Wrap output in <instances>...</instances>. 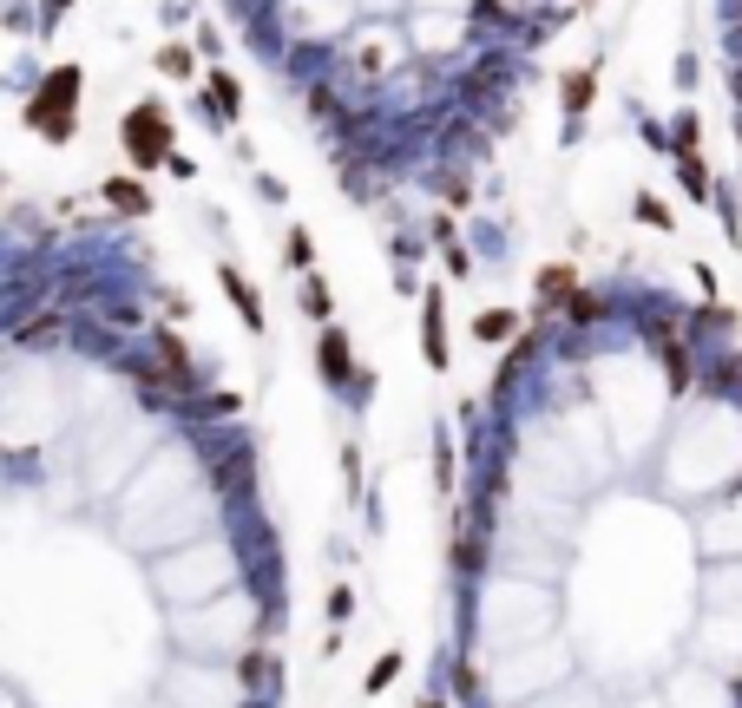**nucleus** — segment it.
I'll use <instances>...</instances> for the list:
<instances>
[{"label": "nucleus", "instance_id": "obj_14", "mask_svg": "<svg viewBox=\"0 0 742 708\" xmlns=\"http://www.w3.org/2000/svg\"><path fill=\"white\" fill-rule=\"evenodd\" d=\"M60 7H66V0H53V14H60Z\"/></svg>", "mask_w": 742, "mask_h": 708}, {"label": "nucleus", "instance_id": "obj_2", "mask_svg": "<svg viewBox=\"0 0 742 708\" xmlns=\"http://www.w3.org/2000/svg\"><path fill=\"white\" fill-rule=\"evenodd\" d=\"M125 151L139 164H164V151H171V119H164L158 105H139L125 119Z\"/></svg>", "mask_w": 742, "mask_h": 708}, {"label": "nucleus", "instance_id": "obj_12", "mask_svg": "<svg viewBox=\"0 0 742 708\" xmlns=\"http://www.w3.org/2000/svg\"><path fill=\"white\" fill-rule=\"evenodd\" d=\"M210 99L224 105V112H237V79H224V73H217V79H210Z\"/></svg>", "mask_w": 742, "mask_h": 708}, {"label": "nucleus", "instance_id": "obj_4", "mask_svg": "<svg viewBox=\"0 0 742 708\" xmlns=\"http://www.w3.org/2000/svg\"><path fill=\"white\" fill-rule=\"evenodd\" d=\"M224 289H230V302L243 308V322H250V328H263V308H257V296H250V282H243L237 269H224Z\"/></svg>", "mask_w": 742, "mask_h": 708}, {"label": "nucleus", "instance_id": "obj_7", "mask_svg": "<svg viewBox=\"0 0 742 708\" xmlns=\"http://www.w3.org/2000/svg\"><path fill=\"white\" fill-rule=\"evenodd\" d=\"M474 335H480V342H506V335H513V315H506V308H486V315L474 322Z\"/></svg>", "mask_w": 742, "mask_h": 708}, {"label": "nucleus", "instance_id": "obj_1", "mask_svg": "<svg viewBox=\"0 0 742 708\" xmlns=\"http://www.w3.org/2000/svg\"><path fill=\"white\" fill-rule=\"evenodd\" d=\"M73 105H79V73L60 66V73L46 79V92L34 99V112H26V119H34L40 138H53V145H60V138H73Z\"/></svg>", "mask_w": 742, "mask_h": 708}, {"label": "nucleus", "instance_id": "obj_10", "mask_svg": "<svg viewBox=\"0 0 742 708\" xmlns=\"http://www.w3.org/2000/svg\"><path fill=\"white\" fill-rule=\"evenodd\" d=\"M638 217L650 223V230H670V210H664V204H657V197H638Z\"/></svg>", "mask_w": 742, "mask_h": 708}, {"label": "nucleus", "instance_id": "obj_6", "mask_svg": "<svg viewBox=\"0 0 742 708\" xmlns=\"http://www.w3.org/2000/svg\"><path fill=\"white\" fill-rule=\"evenodd\" d=\"M585 105H591V73H571L565 79V119H579Z\"/></svg>", "mask_w": 742, "mask_h": 708}, {"label": "nucleus", "instance_id": "obj_9", "mask_svg": "<svg viewBox=\"0 0 742 708\" xmlns=\"http://www.w3.org/2000/svg\"><path fill=\"white\" fill-rule=\"evenodd\" d=\"M105 197H112L119 210H145V190L139 184H105Z\"/></svg>", "mask_w": 742, "mask_h": 708}, {"label": "nucleus", "instance_id": "obj_5", "mask_svg": "<svg viewBox=\"0 0 742 708\" xmlns=\"http://www.w3.org/2000/svg\"><path fill=\"white\" fill-rule=\"evenodd\" d=\"M322 367H328V374H336V387L348 381V348H342V335H336V328L322 335Z\"/></svg>", "mask_w": 742, "mask_h": 708}, {"label": "nucleus", "instance_id": "obj_8", "mask_svg": "<svg viewBox=\"0 0 742 708\" xmlns=\"http://www.w3.org/2000/svg\"><path fill=\"white\" fill-rule=\"evenodd\" d=\"M677 178L690 184V197H703V190H709V178H703V164H697V151H690V145H683V158H677Z\"/></svg>", "mask_w": 742, "mask_h": 708}, {"label": "nucleus", "instance_id": "obj_3", "mask_svg": "<svg viewBox=\"0 0 742 708\" xmlns=\"http://www.w3.org/2000/svg\"><path fill=\"white\" fill-rule=\"evenodd\" d=\"M421 348H427V361H434V367H447V342H441V296H427V308H421Z\"/></svg>", "mask_w": 742, "mask_h": 708}, {"label": "nucleus", "instance_id": "obj_13", "mask_svg": "<svg viewBox=\"0 0 742 708\" xmlns=\"http://www.w3.org/2000/svg\"><path fill=\"white\" fill-rule=\"evenodd\" d=\"M302 302H309V315H328V289H322V282H309V289H302Z\"/></svg>", "mask_w": 742, "mask_h": 708}, {"label": "nucleus", "instance_id": "obj_11", "mask_svg": "<svg viewBox=\"0 0 742 708\" xmlns=\"http://www.w3.org/2000/svg\"><path fill=\"white\" fill-rule=\"evenodd\" d=\"M158 66L171 73V79H184V73H190V53H184V46H164V53H158Z\"/></svg>", "mask_w": 742, "mask_h": 708}]
</instances>
